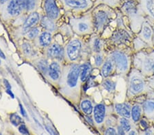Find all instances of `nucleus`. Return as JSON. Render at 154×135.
I'll return each mask as SVG.
<instances>
[{"label":"nucleus","instance_id":"20","mask_svg":"<svg viewBox=\"0 0 154 135\" xmlns=\"http://www.w3.org/2000/svg\"><path fill=\"white\" fill-rule=\"evenodd\" d=\"M92 66L90 63L86 62L79 65V79L81 82L84 83L91 77Z\"/></svg>","mask_w":154,"mask_h":135},{"label":"nucleus","instance_id":"50","mask_svg":"<svg viewBox=\"0 0 154 135\" xmlns=\"http://www.w3.org/2000/svg\"><path fill=\"white\" fill-rule=\"evenodd\" d=\"M151 55L153 56V57L154 59V49L153 48L151 49Z\"/></svg>","mask_w":154,"mask_h":135},{"label":"nucleus","instance_id":"45","mask_svg":"<svg viewBox=\"0 0 154 135\" xmlns=\"http://www.w3.org/2000/svg\"><path fill=\"white\" fill-rule=\"evenodd\" d=\"M4 83H5V85H6V87L7 89H11V85H10V84H9V83H8V81L4 80Z\"/></svg>","mask_w":154,"mask_h":135},{"label":"nucleus","instance_id":"30","mask_svg":"<svg viewBox=\"0 0 154 135\" xmlns=\"http://www.w3.org/2000/svg\"><path fill=\"white\" fill-rule=\"evenodd\" d=\"M41 23L43 28L49 31H53L55 29V25H54V22L51 21V19L48 16L43 17L42 19Z\"/></svg>","mask_w":154,"mask_h":135},{"label":"nucleus","instance_id":"26","mask_svg":"<svg viewBox=\"0 0 154 135\" xmlns=\"http://www.w3.org/2000/svg\"><path fill=\"white\" fill-rule=\"evenodd\" d=\"M103 88L109 93H113L116 91V86H117V81H113L110 78H105L102 84H101Z\"/></svg>","mask_w":154,"mask_h":135},{"label":"nucleus","instance_id":"1","mask_svg":"<svg viewBox=\"0 0 154 135\" xmlns=\"http://www.w3.org/2000/svg\"><path fill=\"white\" fill-rule=\"evenodd\" d=\"M125 78L127 100L143 102L146 98V95L153 91L148 86L146 77L135 68H131Z\"/></svg>","mask_w":154,"mask_h":135},{"label":"nucleus","instance_id":"34","mask_svg":"<svg viewBox=\"0 0 154 135\" xmlns=\"http://www.w3.org/2000/svg\"><path fill=\"white\" fill-rule=\"evenodd\" d=\"M10 119H11V122H12V124L16 126H19V124H21L23 122V119L21 118V117L16 113L12 114L11 115V118Z\"/></svg>","mask_w":154,"mask_h":135},{"label":"nucleus","instance_id":"44","mask_svg":"<svg viewBox=\"0 0 154 135\" xmlns=\"http://www.w3.org/2000/svg\"><path fill=\"white\" fill-rule=\"evenodd\" d=\"M46 128H47V131H48L51 134H56L55 131H52V130H51V128L49 126H46Z\"/></svg>","mask_w":154,"mask_h":135},{"label":"nucleus","instance_id":"49","mask_svg":"<svg viewBox=\"0 0 154 135\" xmlns=\"http://www.w3.org/2000/svg\"><path fill=\"white\" fill-rule=\"evenodd\" d=\"M0 57L3 59H6V57H5V55L4 54V53L2 52V51L0 49Z\"/></svg>","mask_w":154,"mask_h":135},{"label":"nucleus","instance_id":"36","mask_svg":"<svg viewBox=\"0 0 154 135\" xmlns=\"http://www.w3.org/2000/svg\"><path fill=\"white\" fill-rule=\"evenodd\" d=\"M140 134H154V125H151L146 129L140 131Z\"/></svg>","mask_w":154,"mask_h":135},{"label":"nucleus","instance_id":"22","mask_svg":"<svg viewBox=\"0 0 154 135\" xmlns=\"http://www.w3.org/2000/svg\"><path fill=\"white\" fill-rule=\"evenodd\" d=\"M48 56L52 58L62 59L64 55L63 48L57 44H54L48 48Z\"/></svg>","mask_w":154,"mask_h":135},{"label":"nucleus","instance_id":"6","mask_svg":"<svg viewBox=\"0 0 154 135\" xmlns=\"http://www.w3.org/2000/svg\"><path fill=\"white\" fill-rule=\"evenodd\" d=\"M135 34L128 29L116 28L110 37V42L116 46H130L132 47V42Z\"/></svg>","mask_w":154,"mask_h":135},{"label":"nucleus","instance_id":"42","mask_svg":"<svg viewBox=\"0 0 154 135\" xmlns=\"http://www.w3.org/2000/svg\"><path fill=\"white\" fill-rule=\"evenodd\" d=\"M116 131H117V134H126L125 131L119 125H116Z\"/></svg>","mask_w":154,"mask_h":135},{"label":"nucleus","instance_id":"14","mask_svg":"<svg viewBox=\"0 0 154 135\" xmlns=\"http://www.w3.org/2000/svg\"><path fill=\"white\" fill-rule=\"evenodd\" d=\"M79 79V66L73 64L71 66L67 77H66V83L70 88H76L78 87Z\"/></svg>","mask_w":154,"mask_h":135},{"label":"nucleus","instance_id":"7","mask_svg":"<svg viewBox=\"0 0 154 135\" xmlns=\"http://www.w3.org/2000/svg\"><path fill=\"white\" fill-rule=\"evenodd\" d=\"M74 28L77 32L80 34H88L93 32V29H95L93 16L86 15L81 19H76L74 23Z\"/></svg>","mask_w":154,"mask_h":135},{"label":"nucleus","instance_id":"48","mask_svg":"<svg viewBox=\"0 0 154 135\" xmlns=\"http://www.w3.org/2000/svg\"><path fill=\"white\" fill-rule=\"evenodd\" d=\"M9 1V0H0V4L4 5L6 3H7Z\"/></svg>","mask_w":154,"mask_h":135},{"label":"nucleus","instance_id":"24","mask_svg":"<svg viewBox=\"0 0 154 135\" xmlns=\"http://www.w3.org/2000/svg\"><path fill=\"white\" fill-rule=\"evenodd\" d=\"M61 74L60 67L58 63L53 62L49 68V75L53 80H58Z\"/></svg>","mask_w":154,"mask_h":135},{"label":"nucleus","instance_id":"29","mask_svg":"<svg viewBox=\"0 0 154 135\" xmlns=\"http://www.w3.org/2000/svg\"><path fill=\"white\" fill-rule=\"evenodd\" d=\"M25 10L31 11L36 8L37 0H20Z\"/></svg>","mask_w":154,"mask_h":135},{"label":"nucleus","instance_id":"15","mask_svg":"<svg viewBox=\"0 0 154 135\" xmlns=\"http://www.w3.org/2000/svg\"><path fill=\"white\" fill-rule=\"evenodd\" d=\"M66 6L78 10H86L93 5L92 0H63Z\"/></svg>","mask_w":154,"mask_h":135},{"label":"nucleus","instance_id":"12","mask_svg":"<svg viewBox=\"0 0 154 135\" xmlns=\"http://www.w3.org/2000/svg\"><path fill=\"white\" fill-rule=\"evenodd\" d=\"M82 49V44L79 40H73L70 42L67 46V54L71 61H76L80 56Z\"/></svg>","mask_w":154,"mask_h":135},{"label":"nucleus","instance_id":"32","mask_svg":"<svg viewBox=\"0 0 154 135\" xmlns=\"http://www.w3.org/2000/svg\"><path fill=\"white\" fill-rule=\"evenodd\" d=\"M51 34L48 32H44L40 36V43L43 46H48L51 43Z\"/></svg>","mask_w":154,"mask_h":135},{"label":"nucleus","instance_id":"40","mask_svg":"<svg viewBox=\"0 0 154 135\" xmlns=\"http://www.w3.org/2000/svg\"><path fill=\"white\" fill-rule=\"evenodd\" d=\"M23 49L26 54H30L32 52V48L29 44L25 43L23 45Z\"/></svg>","mask_w":154,"mask_h":135},{"label":"nucleus","instance_id":"4","mask_svg":"<svg viewBox=\"0 0 154 135\" xmlns=\"http://www.w3.org/2000/svg\"><path fill=\"white\" fill-rule=\"evenodd\" d=\"M153 48L134 52L132 55V67L138 70L146 77L154 75V59L151 54Z\"/></svg>","mask_w":154,"mask_h":135},{"label":"nucleus","instance_id":"8","mask_svg":"<svg viewBox=\"0 0 154 135\" xmlns=\"http://www.w3.org/2000/svg\"><path fill=\"white\" fill-rule=\"evenodd\" d=\"M141 14L152 25L154 23V0H137Z\"/></svg>","mask_w":154,"mask_h":135},{"label":"nucleus","instance_id":"35","mask_svg":"<svg viewBox=\"0 0 154 135\" xmlns=\"http://www.w3.org/2000/svg\"><path fill=\"white\" fill-rule=\"evenodd\" d=\"M104 134L106 135H115L117 134V131H116V126H108L104 131Z\"/></svg>","mask_w":154,"mask_h":135},{"label":"nucleus","instance_id":"16","mask_svg":"<svg viewBox=\"0 0 154 135\" xmlns=\"http://www.w3.org/2000/svg\"><path fill=\"white\" fill-rule=\"evenodd\" d=\"M143 117V109L142 102H133L131 109L130 119L132 122L138 125L140 120Z\"/></svg>","mask_w":154,"mask_h":135},{"label":"nucleus","instance_id":"5","mask_svg":"<svg viewBox=\"0 0 154 135\" xmlns=\"http://www.w3.org/2000/svg\"><path fill=\"white\" fill-rule=\"evenodd\" d=\"M116 12L108 5H103L96 8L93 13L94 28L97 32L100 33L106 28L110 22L116 19Z\"/></svg>","mask_w":154,"mask_h":135},{"label":"nucleus","instance_id":"47","mask_svg":"<svg viewBox=\"0 0 154 135\" xmlns=\"http://www.w3.org/2000/svg\"><path fill=\"white\" fill-rule=\"evenodd\" d=\"M153 26V38H152V43H153V48L154 49V23L152 24Z\"/></svg>","mask_w":154,"mask_h":135},{"label":"nucleus","instance_id":"46","mask_svg":"<svg viewBox=\"0 0 154 135\" xmlns=\"http://www.w3.org/2000/svg\"><path fill=\"white\" fill-rule=\"evenodd\" d=\"M6 92L8 93V94H9L10 95H11V96L13 98H14V94H12V92H11V89H7V90H6Z\"/></svg>","mask_w":154,"mask_h":135},{"label":"nucleus","instance_id":"3","mask_svg":"<svg viewBox=\"0 0 154 135\" xmlns=\"http://www.w3.org/2000/svg\"><path fill=\"white\" fill-rule=\"evenodd\" d=\"M118 9L127 19L126 22L131 31L134 34L138 33L146 19L139 11L137 0H128Z\"/></svg>","mask_w":154,"mask_h":135},{"label":"nucleus","instance_id":"27","mask_svg":"<svg viewBox=\"0 0 154 135\" xmlns=\"http://www.w3.org/2000/svg\"><path fill=\"white\" fill-rule=\"evenodd\" d=\"M39 20V14L37 12H32L28 18H27L26 22H25L23 28L25 29H28L34 25Z\"/></svg>","mask_w":154,"mask_h":135},{"label":"nucleus","instance_id":"9","mask_svg":"<svg viewBox=\"0 0 154 135\" xmlns=\"http://www.w3.org/2000/svg\"><path fill=\"white\" fill-rule=\"evenodd\" d=\"M135 36H138L141 40H143L145 43L150 46L151 48H153V26L149 21L145 19L143 22L141 26L140 30L138 33L135 34Z\"/></svg>","mask_w":154,"mask_h":135},{"label":"nucleus","instance_id":"41","mask_svg":"<svg viewBox=\"0 0 154 135\" xmlns=\"http://www.w3.org/2000/svg\"><path fill=\"white\" fill-rule=\"evenodd\" d=\"M128 135H131V134H140V132H139V128L138 127H135L130 130V131L128 132Z\"/></svg>","mask_w":154,"mask_h":135},{"label":"nucleus","instance_id":"13","mask_svg":"<svg viewBox=\"0 0 154 135\" xmlns=\"http://www.w3.org/2000/svg\"><path fill=\"white\" fill-rule=\"evenodd\" d=\"M143 109V116L154 125V98H146L142 102Z\"/></svg>","mask_w":154,"mask_h":135},{"label":"nucleus","instance_id":"33","mask_svg":"<svg viewBox=\"0 0 154 135\" xmlns=\"http://www.w3.org/2000/svg\"><path fill=\"white\" fill-rule=\"evenodd\" d=\"M104 61H105V59H104L103 53L101 52L95 53V55H94V63H95L96 67H101L103 65Z\"/></svg>","mask_w":154,"mask_h":135},{"label":"nucleus","instance_id":"51","mask_svg":"<svg viewBox=\"0 0 154 135\" xmlns=\"http://www.w3.org/2000/svg\"><path fill=\"white\" fill-rule=\"evenodd\" d=\"M0 63H1V60H0Z\"/></svg>","mask_w":154,"mask_h":135},{"label":"nucleus","instance_id":"23","mask_svg":"<svg viewBox=\"0 0 154 135\" xmlns=\"http://www.w3.org/2000/svg\"><path fill=\"white\" fill-rule=\"evenodd\" d=\"M132 48L134 52H137V51H142L144 50V49H149L152 48H151L147 44L145 43L143 40H141L140 38L135 36L132 42Z\"/></svg>","mask_w":154,"mask_h":135},{"label":"nucleus","instance_id":"39","mask_svg":"<svg viewBox=\"0 0 154 135\" xmlns=\"http://www.w3.org/2000/svg\"><path fill=\"white\" fill-rule=\"evenodd\" d=\"M19 131L21 134H29L28 130L25 125H23V124L21 125V126L19 127Z\"/></svg>","mask_w":154,"mask_h":135},{"label":"nucleus","instance_id":"19","mask_svg":"<svg viewBox=\"0 0 154 135\" xmlns=\"http://www.w3.org/2000/svg\"><path fill=\"white\" fill-rule=\"evenodd\" d=\"M23 6L20 0H9L7 5V11L11 16H17L23 10Z\"/></svg>","mask_w":154,"mask_h":135},{"label":"nucleus","instance_id":"17","mask_svg":"<svg viewBox=\"0 0 154 135\" xmlns=\"http://www.w3.org/2000/svg\"><path fill=\"white\" fill-rule=\"evenodd\" d=\"M45 10L48 16L51 19H56L59 15V9L56 0H45Z\"/></svg>","mask_w":154,"mask_h":135},{"label":"nucleus","instance_id":"11","mask_svg":"<svg viewBox=\"0 0 154 135\" xmlns=\"http://www.w3.org/2000/svg\"><path fill=\"white\" fill-rule=\"evenodd\" d=\"M132 102L129 100H126L123 102L115 103L114 105V110L116 115L118 117H123L127 118H130L131 109L132 106Z\"/></svg>","mask_w":154,"mask_h":135},{"label":"nucleus","instance_id":"2","mask_svg":"<svg viewBox=\"0 0 154 135\" xmlns=\"http://www.w3.org/2000/svg\"><path fill=\"white\" fill-rule=\"evenodd\" d=\"M108 57L115 63V75L126 78L132 68V55L134 51L130 46H116Z\"/></svg>","mask_w":154,"mask_h":135},{"label":"nucleus","instance_id":"10","mask_svg":"<svg viewBox=\"0 0 154 135\" xmlns=\"http://www.w3.org/2000/svg\"><path fill=\"white\" fill-rule=\"evenodd\" d=\"M93 121L97 126H101L105 122L107 116V107L104 103H99L94 107L93 111Z\"/></svg>","mask_w":154,"mask_h":135},{"label":"nucleus","instance_id":"31","mask_svg":"<svg viewBox=\"0 0 154 135\" xmlns=\"http://www.w3.org/2000/svg\"><path fill=\"white\" fill-rule=\"evenodd\" d=\"M128 0H103V3L112 8H119Z\"/></svg>","mask_w":154,"mask_h":135},{"label":"nucleus","instance_id":"37","mask_svg":"<svg viewBox=\"0 0 154 135\" xmlns=\"http://www.w3.org/2000/svg\"><path fill=\"white\" fill-rule=\"evenodd\" d=\"M39 33V30L38 28H33L31 30H29L28 32V36L29 38L33 39L35 38L36 36H37Z\"/></svg>","mask_w":154,"mask_h":135},{"label":"nucleus","instance_id":"38","mask_svg":"<svg viewBox=\"0 0 154 135\" xmlns=\"http://www.w3.org/2000/svg\"><path fill=\"white\" fill-rule=\"evenodd\" d=\"M146 80L149 87L152 90H154V75L149 77H146Z\"/></svg>","mask_w":154,"mask_h":135},{"label":"nucleus","instance_id":"43","mask_svg":"<svg viewBox=\"0 0 154 135\" xmlns=\"http://www.w3.org/2000/svg\"><path fill=\"white\" fill-rule=\"evenodd\" d=\"M20 109H21V114L23 115V116H26V110H24V108L23 107L21 104H20Z\"/></svg>","mask_w":154,"mask_h":135},{"label":"nucleus","instance_id":"21","mask_svg":"<svg viewBox=\"0 0 154 135\" xmlns=\"http://www.w3.org/2000/svg\"><path fill=\"white\" fill-rule=\"evenodd\" d=\"M117 124L119 125L126 132V134L128 132L135 127H138V125H136L132 122L130 118H127L123 117H118Z\"/></svg>","mask_w":154,"mask_h":135},{"label":"nucleus","instance_id":"25","mask_svg":"<svg viewBox=\"0 0 154 135\" xmlns=\"http://www.w3.org/2000/svg\"><path fill=\"white\" fill-rule=\"evenodd\" d=\"M81 109L86 115H91L93 111V104L91 100L84 99L80 104Z\"/></svg>","mask_w":154,"mask_h":135},{"label":"nucleus","instance_id":"18","mask_svg":"<svg viewBox=\"0 0 154 135\" xmlns=\"http://www.w3.org/2000/svg\"><path fill=\"white\" fill-rule=\"evenodd\" d=\"M114 72H115V63L111 58L108 57L101 66V74L104 78H107L110 77Z\"/></svg>","mask_w":154,"mask_h":135},{"label":"nucleus","instance_id":"28","mask_svg":"<svg viewBox=\"0 0 154 135\" xmlns=\"http://www.w3.org/2000/svg\"><path fill=\"white\" fill-rule=\"evenodd\" d=\"M103 46V43L102 40L99 38H95L92 41V46L94 53L101 52Z\"/></svg>","mask_w":154,"mask_h":135}]
</instances>
